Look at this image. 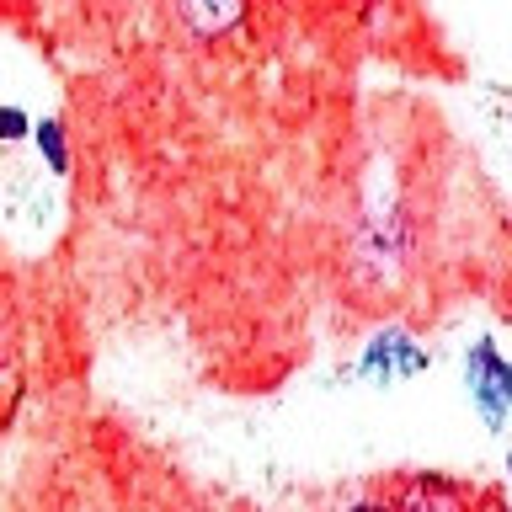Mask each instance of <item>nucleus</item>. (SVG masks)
<instances>
[{
    "label": "nucleus",
    "mask_w": 512,
    "mask_h": 512,
    "mask_svg": "<svg viewBox=\"0 0 512 512\" xmlns=\"http://www.w3.org/2000/svg\"><path fill=\"white\" fill-rule=\"evenodd\" d=\"M464 384H470V400L480 411V422L491 432H502L507 411H512V363L496 352V342H475L470 358H464Z\"/></svg>",
    "instance_id": "f257e3e1"
},
{
    "label": "nucleus",
    "mask_w": 512,
    "mask_h": 512,
    "mask_svg": "<svg viewBox=\"0 0 512 512\" xmlns=\"http://www.w3.org/2000/svg\"><path fill=\"white\" fill-rule=\"evenodd\" d=\"M432 363V352L416 342L411 331H379L374 342L363 347V358H358V374L363 379H379V384H395V379H411V374H422V368Z\"/></svg>",
    "instance_id": "f03ea898"
},
{
    "label": "nucleus",
    "mask_w": 512,
    "mask_h": 512,
    "mask_svg": "<svg viewBox=\"0 0 512 512\" xmlns=\"http://www.w3.org/2000/svg\"><path fill=\"white\" fill-rule=\"evenodd\" d=\"M390 507L395 512H475V496L470 486H459L448 475H411V480H400Z\"/></svg>",
    "instance_id": "7ed1b4c3"
},
{
    "label": "nucleus",
    "mask_w": 512,
    "mask_h": 512,
    "mask_svg": "<svg viewBox=\"0 0 512 512\" xmlns=\"http://www.w3.org/2000/svg\"><path fill=\"white\" fill-rule=\"evenodd\" d=\"M0 208H6V219H11V224L43 230V219L54 214V192L43 187V176H27L22 166H11L6 192H0Z\"/></svg>",
    "instance_id": "20e7f679"
},
{
    "label": "nucleus",
    "mask_w": 512,
    "mask_h": 512,
    "mask_svg": "<svg viewBox=\"0 0 512 512\" xmlns=\"http://www.w3.org/2000/svg\"><path fill=\"white\" fill-rule=\"evenodd\" d=\"M176 11L198 38H224L246 16V0H176Z\"/></svg>",
    "instance_id": "39448f33"
},
{
    "label": "nucleus",
    "mask_w": 512,
    "mask_h": 512,
    "mask_svg": "<svg viewBox=\"0 0 512 512\" xmlns=\"http://www.w3.org/2000/svg\"><path fill=\"white\" fill-rule=\"evenodd\" d=\"M32 139H38V155L48 160V176H64V171H70V144H64V128H59L54 118L38 123V134H32Z\"/></svg>",
    "instance_id": "423d86ee"
},
{
    "label": "nucleus",
    "mask_w": 512,
    "mask_h": 512,
    "mask_svg": "<svg viewBox=\"0 0 512 512\" xmlns=\"http://www.w3.org/2000/svg\"><path fill=\"white\" fill-rule=\"evenodd\" d=\"M22 128H27V118H22V107H6V112H0V139H22Z\"/></svg>",
    "instance_id": "0eeeda50"
},
{
    "label": "nucleus",
    "mask_w": 512,
    "mask_h": 512,
    "mask_svg": "<svg viewBox=\"0 0 512 512\" xmlns=\"http://www.w3.org/2000/svg\"><path fill=\"white\" fill-rule=\"evenodd\" d=\"M347 512H395V507L390 502H352Z\"/></svg>",
    "instance_id": "6e6552de"
},
{
    "label": "nucleus",
    "mask_w": 512,
    "mask_h": 512,
    "mask_svg": "<svg viewBox=\"0 0 512 512\" xmlns=\"http://www.w3.org/2000/svg\"><path fill=\"white\" fill-rule=\"evenodd\" d=\"M507 470H512V448H507Z\"/></svg>",
    "instance_id": "1a4fd4ad"
}]
</instances>
